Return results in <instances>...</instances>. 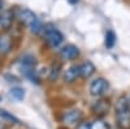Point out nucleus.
I'll list each match as a JSON object with an SVG mask.
<instances>
[{
    "label": "nucleus",
    "mask_w": 130,
    "mask_h": 129,
    "mask_svg": "<svg viewBox=\"0 0 130 129\" xmlns=\"http://www.w3.org/2000/svg\"><path fill=\"white\" fill-rule=\"evenodd\" d=\"M17 18L20 20L21 24H24V25H26V26H30V25L35 21L37 16L34 15V12H31L30 9H27V8H21V9L18 10V13H17Z\"/></svg>",
    "instance_id": "7"
},
{
    "label": "nucleus",
    "mask_w": 130,
    "mask_h": 129,
    "mask_svg": "<svg viewBox=\"0 0 130 129\" xmlns=\"http://www.w3.org/2000/svg\"><path fill=\"white\" fill-rule=\"evenodd\" d=\"M10 95L17 101H22L25 98V90L22 88H20V86H14V88L10 89Z\"/></svg>",
    "instance_id": "17"
},
{
    "label": "nucleus",
    "mask_w": 130,
    "mask_h": 129,
    "mask_svg": "<svg viewBox=\"0 0 130 129\" xmlns=\"http://www.w3.org/2000/svg\"><path fill=\"white\" fill-rule=\"evenodd\" d=\"M0 129H5V128H4V124H3L2 121H0Z\"/></svg>",
    "instance_id": "23"
},
{
    "label": "nucleus",
    "mask_w": 130,
    "mask_h": 129,
    "mask_svg": "<svg viewBox=\"0 0 130 129\" xmlns=\"http://www.w3.org/2000/svg\"><path fill=\"white\" fill-rule=\"evenodd\" d=\"M0 117L3 119V121H8V123H10V124H16V125L21 124L20 119H17L14 115H12L10 112H8L7 110H0Z\"/></svg>",
    "instance_id": "14"
},
{
    "label": "nucleus",
    "mask_w": 130,
    "mask_h": 129,
    "mask_svg": "<svg viewBox=\"0 0 130 129\" xmlns=\"http://www.w3.org/2000/svg\"><path fill=\"white\" fill-rule=\"evenodd\" d=\"M43 33H44V39L47 42V45L51 47V48H57L61 43L64 42V35L62 33L56 29L53 25H46L44 26V30H43Z\"/></svg>",
    "instance_id": "2"
},
{
    "label": "nucleus",
    "mask_w": 130,
    "mask_h": 129,
    "mask_svg": "<svg viewBox=\"0 0 130 129\" xmlns=\"http://www.w3.org/2000/svg\"><path fill=\"white\" fill-rule=\"evenodd\" d=\"M3 5H4V2H3V0H0V10L3 9Z\"/></svg>",
    "instance_id": "22"
},
{
    "label": "nucleus",
    "mask_w": 130,
    "mask_h": 129,
    "mask_svg": "<svg viewBox=\"0 0 130 129\" xmlns=\"http://www.w3.org/2000/svg\"><path fill=\"white\" fill-rule=\"evenodd\" d=\"M75 129H91V123L83 120V121H81L77 126H75Z\"/></svg>",
    "instance_id": "19"
},
{
    "label": "nucleus",
    "mask_w": 130,
    "mask_h": 129,
    "mask_svg": "<svg viewBox=\"0 0 130 129\" xmlns=\"http://www.w3.org/2000/svg\"><path fill=\"white\" fill-rule=\"evenodd\" d=\"M81 121H83V113L78 108H72L62 113V123L65 125H75L77 126Z\"/></svg>",
    "instance_id": "4"
},
{
    "label": "nucleus",
    "mask_w": 130,
    "mask_h": 129,
    "mask_svg": "<svg viewBox=\"0 0 130 129\" xmlns=\"http://www.w3.org/2000/svg\"><path fill=\"white\" fill-rule=\"evenodd\" d=\"M105 47L107 48H113L115 46V43H116V34H115V31L112 30H108L107 31V34H105Z\"/></svg>",
    "instance_id": "16"
},
{
    "label": "nucleus",
    "mask_w": 130,
    "mask_h": 129,
    "mask_svg": "<svg viewBox=\"0 0 130 129\" xmlns=\"http://www.w3.org/2000/svg\"><path fill=\"white\" fill-rule=\"evenodd\" d=\"M108 88H109V83H108V81H107L105 78H103V77H98V78H95V80L90 83L89 90H90V94H91L92 96L99 98V96H103V95L107 93Z\"/></svg>",
    "instance_id": "3"
},
{
    "label": "nucleus",
    "mask_w": 130,
    "mask_h": 129,
    "mask_svg": "<svg viewBox=\"0 0 130 129\" xmlns=\"http://www.w3.org/2000/svg\"><path fill=\"white\" fill-rule=\"evenodd\" d=\"M35 65H37V59L30 53H25L21 58V68L22 69H35Z\"/></svg>",
    "instance_id": "12"
},
{
    "label": "nucleus",
    "mask_w": 130,
    "mask_h": 129,
    "mask_svg": "<svg viewBox=\"0 0 130 129\" xmlns=\"http://www.w3.org/2000/svg\"><path fill=\"white\" fill-rule=\"evenodd\" d=\"M91 129H109V125L102 119H96L94 123H91Z\"/></svg>",
    "instance_id": "18"
},
{
    "label": "nucleus",
    "mask_w": 130,
    "mask_h": 129,
    "mask_svg": "<svg viewBox=\"0 0 130 129\" xmlns=\"http://www.w3.org/2000/svg\"><path fill=\"white\" fill-rule=\"evenodd\" d=\"M116 123L120 129H130V99L126 95H120L115 106Z\"/></svg>",
    "instance_id": "1"
},
{
    "label": "nucleus",
    "mask_w": 130,
    "mask_h": 129,
    "mask_svg": "<svg viewBox=\"0 0 130 129\" xmlns=\"http://www.w3.org/2000/svg\"><path fill=\"white\" fill-rule=\"evenodd\" d=\"M95 70H96V68H95V65L90 60L83 61L79 65V74H81L82 78H90L95 73Z\"/></svg>",
    "instance_id": "10"
},
{
    "label": "nucleus",
    "mask_w": 130,
    "mask_h": 129,
    "mask_svg": "<svg viewBox=\"0 0 130 129\" xmlns=\"http://www.w3.org/2000/svg\"><path fill=\"white\" fill-rule=\"evenodd\" d=\"M78 77H81L79 74V65H72L67 70L64 72V81L67 83H73Z\"/></svg>",
    "instance_id": "9"
},
{
    "label": "nucleus",
    "mask_w": 130,
    "mask_h": 129,
    "mask_svg": "<svg viewBox=\"0 0 130 129\" xmlns=\"http://www.w3.org/2000/svg\"><path fill=\"white\" fill-rule=\"evenodd\" d=\"M12 39H10L9 35L3 34L0 35V53L3 55H8V53L12 51Z\"/></svg>",
    "instance_id": "11"
},
{
    "label": "nucleus",
    "mask_w": 130,
    "mask_h": 129,
    "mask_svg": "<svg viewBox=\"0 0 130 129\" xmlns=\"http://www.w3.org/2000/svg\"><path fill=\"white\" fill-rule=\"evenodd\" d=\"M81 55V51L74 45H65L60 50V58L62 60H75Z\"/></svg>",
    "instance_id": "6"
},
{
    "label": "nucleus",
    "mask_w": 130,
    "mask_h": 129,
    "mask_svg": "<svg viewBox=\"0 0 130 129\" xmlns=\"http://www.w3.org/2000/svg\"><path fill=\"white\" fill-rule=\"evenodd\" d=\"M5 78H8V80H10L9 82H20L17 77H14V76H9V74H5Z\"/></svg>",
    "instance_id": "20"
},
{
    "label": "nucleus",
    "mask_w": 130,
    "mask_h": 129,
    "mask_svg": "<svg viewBox=\"0 0 130 129\" xmlns=\"http://www.w3.org/2000/svg\"><path fill=\"white\" fill-rule=\"evenodd\" d=\"M61 69H62V65H61L60 61H53V63H52L51 69H50V74H48V78H50L51 82L56 81V80L59 78Z\"/></svg>",
    "instance_id": "13"
},
{
    "label": "nucleus",
    "mask_w": 130,
    "mask_h": 129,
    "mask_svg": "<svg viewBox=\"0 0 130 129\" xmlns=\"http://www.w3.org/2000/svg\"><path fill=\"white\" fill-rule=\"evenodd\" d=\"M29 27H30V31H31L32 34H39V33H42V31L44 30L43 22H42V21H40L38 17L35 18V21H34V22H32V24H31Z\"/></svg>",
    "instance_id": "15"
},
{
    "label": "nucleus",
    "mask_w": 130,
    "mask_h": 129,
    "mask_svg": "<svg viewBox=\"0 0 130 129\" xmlns=\"http://www.w3.org/2000/svg\"><path fill=\"white\" fill-rule=\"evenodd\" d=\"M68 2H69L70 4H77V3L79 2V0H68Z\"/></svg>",
    "instance_id": "21"
},
{
    "label": "nucleus",
    "mask_w": 130,
    "mask_h": 129,
    "mask_svg": "<svg viewBox=\"0 0 130 129\" xmlns=\"http://www.w3.org/2000/svg\"><path fill=\"white\" fill-rule=\"evenodd\" d=\"M111 108V102L108 101V99H99V101H96L92 107H91V111L92 113L96 116V117H103L108 113V111H109Z\"/></svg>",
    "instance_id": "5"
},
{
    "label": "nucleus",
    "mask_w": 130,
    "mask_h": 129,
    "mask_svg": "<svg viewBox=\"0 0 130 129\" xmlns=\"http://www.w3.org/2000/svg\"><path fill=\"white\" fill-rule=\"evenodd\" d=\"M0 101H2V96H0Z\"/></svg>",
    "instance_id": "24"
},
{
    "label": "nucleus",
    "mask_w": 130,
    "mask_h": 129,
    "mask_svg": "<svg viewBox=\"0 0 130 129\" xmlns=\"http://www.w3.org/2000/svg\"><path fill=\"white\" fill-rule=\"evenodd\" d=\"M13 20H14L13 10H10V9L3 10V13L0 15V26H2L4 30H8V29H10V26H12Z\"/></svg>",
    "instance_id": "8"
}]
</instances>
